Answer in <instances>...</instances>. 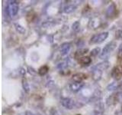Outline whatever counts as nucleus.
I'll use <instances>...</instances> for the list:
<instances>
[{
	"label": "nucleus",
	"instance_id": "20e7f679",
	"mask_svg": "<svg viewBox=\"0 0 122 115\" xmlns=\"http://www.w3.org/2000/svg\"><path fill=\"white\" fill-rule=\"evenodd\" d=\"M61 104L63 107L68 109H72L74 105V101L70 98H63L61 100Z\"/></svg>",
	"mask_w": 122,
	"mask_h": 115
},
{
	"label": "nucleus",
	"instance_id": "9b49d317",
	"mask_svg": "<svg viewBox=\"0 0 122 115\" xmlns=\"http://www.w3.org/2000/svg\"><path fill=\"white\" fill-rule=\"evenodd\" d=\"M15 29L17 30V32L18 33H20V34H25V32H26L25 29L23 26L20 25L19 24H15Z\"/></svg>",
	"mask_w": 122,
	"mask_h": 115
},
{
	"label": "nucleus",
	"instance_id": "f257e3e1",
	"mask_svg": "<svg viewBox=\"0 0 122 115\" xmlns=\"http://www.w3.org/2000/svg\"><path fill=\"white\" fill-rule=\"evenodd\" d=\"M108 36V32H102L100 34H96L92 36V38L90 39L89 44H97L102 43L104 41Z\"/></svg>",
	"mask_w": 122,
	"mask_h": 115
},
{
	"label": "nucleus",
	"instance_id": "ddd939ff",
	"mask_svg": "<svg viewBox=\"0 0 122 115\" xmlns=\"http://www.w3.org/2000/svg\"><path fill=\"white\" fill-rule=\"evenodd\" d=\"M88 52V49L86 48H83V49H79V51H77L76 52V57H77L78 55H79V56H81V55H85L86 53H87Z\"/></svg>",
	"mask_w": 122,
	"mask_h": 115
},
{
	"label": "nucleus",
	"instance_id": "aec40b11",
	"mask_svg": "<svg viewBox=\"0 0 122 115\" xmlns=\"http://www.w3.org/2000/svg\"><path fill=\"white\" fill-rule=\"evenodd\" d=\"M21 73H22V75L25 74V72H24V69H22V70H21Z\"/></svg>",
	"mask_w": 122,
	"mask_h": 115
},
{
	"label": "nucleus",
	"instance_id": "4468645a",
	"mask_svg": "<svg viewBox=\"0 0 122 115\" xmlns=\"http://www.w3.org/2000/svg\"><path fill=\"white\" fill-rule=\"evenodd\" d=\"M22 84H23V87H24V89L25 90V91L27 92V93H28L29 92V89H30V87H29V84L27 82V80L25 79H24L22 80Z\"/></svg>",
	"mask_w": 122,
	"mask_h": 115
},
{
	"label": "nucleus",
	"instance_id": "6ab92c4d",
	"mask_svg": "<svg viewBox=\"0 0 122 115\" xmlns=\"http://www.w3.org/2000/svg\"><path fill=\"white\" fill-rule=\"evenodd\" d=\"M25 115H36V114H33L32 112H30V111H26V112H25Z\"/></svg>",
	"mask_w": 122,
	"mask_h": 115
},
{
	"label": "nucleus",
	"instance_id": "f3484780",
	"mask_svg": "<svg viewBox=\"0 0 122 115\" xmlns=\"http://www.w3.org/2000/svg\"><path fill=\"white\" fill-rule=\"evenodd\" d=\"M116 36H117V38H122V30L117 31Z\"/></svg>",
	"mask_w": 122,
	"mask_h": 115
},
{
	"label": "nucleus",
	"instance_id": "7ed1b4c3",
	"mask_svg": "<svg viewBox=\"0 0 122 115\" xmlns=\"http://www.w3.org/2000/svg\"><path fill=\"white\" fill-rule=\"evenodd\" d=\"M116 45H117V43H116L115 41H112V42H110L109 44H108L104 48H103L102 52L101 53L100 57L102 58L103 57L107 56V55H108V54H110L114 48H116Z\"/></svg>",
	"mask_w": 122,
	"mask_h": 115
},
{
	"label": "nucleus",
	"instance_id": "39448f33",
	"mask_svg": "<svg viewBox=\"0 0 122 115\" xmlns=\"http://www.w3.org/2000/svg\"><path fill=\"white\" fill-rule=\"evenodd\" d=\"M84 84L82 82H74L70 85V88L72 91H78L83 87Z\"/></svg>",
	"mask_w": 122,
	"mask_h": 115
},
{
	"label": "nucleus",
	"instance_id": "412c9836",
	"mask_svg": "<svg viewBox=\"0 0 122 115\" xmlns=\"http://www.w3.org/2000/svg\"><path fill=\"white\" fill-rule=\"evenodd\" d=\"M79 115H80V114H79Z\"/></svg>",
	"mask_w": 122,
	"mask_h": 115
},
{
	"label": "nucleus",
	"instance_id": "9d476101",
	"mask_svg": "<svg viewBox=\"0 0 122 115\" xmlns=\"http://www.w3.org/2000/svg\"><path fill=\"white\" fill-rule=\"evenodd\" d=\"M49 71V68L47 66V65H44L43 67H41L39 71H38V73H39L40 75H44L47 73V71Z\"/></svg>",
	"mask_w": 122,
	"mask_h": 115
},
{
	"label": "nucleus",
	"instance_id": "2eb2a0df",
	"mask_svg": "<svg viewBox=\"0 0 122 115\" xmlns=\"http://www.w3.org/2000/svg\"><path fill=\"white\" fill-rule=\"evenodd\" d=\"M72 29H73L75 32H79L80 29V24L79 22H76L73 23V25H72Z\"/></svg>",
	"mask_w": 122,
	"mask_h": 115
},
{
	"label": "nucleus",
	"instance_id": "0eeeda50",
	"mask_svg": "<svg viewBox=\"0 0 122 115\" xmlns=\"http://www.w3.org/2000/svg\"><path fill=\"white\" fill-rule=\"evenodd\" d=\"M108 65H109V63L108 62V61H105V62H103V63H100V64H97L95 68L98 69V70H96V71H101L105 70V69L108 68Z\"/></svg>",
	"mask_w": 122,
	"mask_h": 115
},
{
	"label": "nucleus",
	"instance_id": "f8f14e48",
	"mask_svg": "<svg viewBox=\"0 0 122 115\" xmlns=\"http://www.w3.org/2000/svg\"><path fill=\"white\" fill-rule=\"evenodd\" d=\"M75 9H76V6H72V5H71V6H67L66 8H65L64 12L66 13H71L72 12H73L75 10Z\"/></svg>",
	"mask_w": 122,
	"mask_h": 115
},
{
	"label": "nucleus",
	"instance_id": "a211bd4d",
	"mask_svg": "<svg viewBox=\"0 0 122 115\" xmlns=\"http://www.w3.org/2000/svg\"><path fill=\"white\" fill-rule=\"evenodd\" d=\"M29 72H30V74H32V75H34L36 73V71L34 70V69L32 68H29Z\"/></svg>",
	"mask_w": 122,
	"mask_h": 115
},
{
	"label": "nucleus",
	"instance_id": "6e6552de",
	"mask_svg": "<svg viewBox=\"0 0 122 115\" xmlns=\"http://www.w3.org/2000/svg\"><path fill=\"white\" fill-rule=\"evenodd\" d=\"M70 46L69 43H65L62 45V47L60 48V52H61V55H66L68 53V52L70 51Z\"/></svg>",
	"mask_w": 122,
	"mask_h": 115
},
{
	"label": "nucleus",
	"instance_id": "dca6fc26",
	"mask_svg": "<svg viewBox=\"0 0 122 115\" xmlns=\"http://www.w3.org/2000/svg\"><path fill=\"white\" fill-rule=\"evenodd\" d=\"M99 52H100V48H95L91 52V55L92 56H96V55H98V54H99Z\"/></svg>",
	"mask_w": 122,
	"mask_h": 115
},
{
	"label": "nucleus",
	"instance_id": "423d86ee",
	"mask_svg": "<svg viewBox=\"0 0 122 115\" xmlns=\"http://www.w3.org/2000/svg\"><path fill=\"white\" fill-rule=\"evenodd\" d=\"M92 62V59L90 58V57L88 56H82L81 58H79V63L81 64H89Z\"/></svg>",
	"mask_w": 122,
	"mask_h": 115
},
{
	"label": "nucleus",
	"instance_id": "1a4fd4ad",
	"mask_svg": "<svg viewBox=\"0 0 122 115\" xmlns=\"http://www.w3.org/2000/svg\"><path fill=\"white\" fill-rule=\"evenodd\" d=\"M86 76L83 74H76L73 76V80L75 82H82V80L86 78Z\"/></svg>",
	"mask_w": 122,
	"mask_h": 115
},
{
	"label": "nucleus",
	"instance_id": "f03ea898",
	"mask_svg": "<svg viewBox=\"0 0 122 115\" xmlns=\"http://www.w3.org/2000/svg\"><path fill=\"white\" fill-rule=\"evenodd\" d=\"M18 9H19V6H18V3L16 1H11L8 4L7 11H8V13H9L11 16L16 15L18 12Z\"/></svg>",
	"mask_w": 122,
	"mask_h": 115
}]
</instances>
